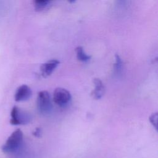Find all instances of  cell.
Returning a JSON list of instances; mask_svg holds the SVG:
<instances>
[{"label":"cell","mask_w":158,"mask_h":158,"mask_svg":"<svg viewBox=\"0 0 158 158\" xmlns=\"http://www.w3.org/2000/svg\"><path fill=\"white\" fill-rule=\"evenodd\" d=\"M23 141V133L20 129H17L9 136L5 144L2 146L4 152H12L16 151Z\"/></svg>","instance_id":"obj_1"},{"label":"cell","mask_w":158,"mask_h":158,"mask_svg":"<svg viewBox=\"0 0 158 158\" xmlns=\"http://www.w3.org/2000/svg\"><path fill=\"white\" fill-rule=\"evenodd\" d=\"M31 119V115L27 111L22 110L17 106H14L10 112V123L14 125H25Z\"/></svg>","instance_id":"obj_2"},{"label":"cell","mask_w":158,"mask_h":158,"mask_svg":"<svg viewBox=\"0 0 158 158\" xmlns=\"http://www.w3.org/2000/svg\"><path fill=\"white\" fill-rule=\"evenodd\" d=\"M37 108L41 114H46L51 112L52 104L50 95L46 90H43L38 93L37 96Z\"/></svg>","instance_id":"obj_3"},{"label":"cell","mask_w":158,"mask_h":158,"mask_svg":"<svg viewBox=\"0 0 158 158\" xmlns=\"http://www.w3.org/2000/svg\"><path fill=\"white\" fill-rule=\"evenodd\" d=\"M70 92L63 88H57L53 92L52 99L54 102L60 107L66 106L71 100Z\"/></svg>","instance_id":"obj_4"},{"label":"cell","mask_w":158,"mask_h":158,"mask_svg":"<svg viewBox=\"0 0 158 158\" xmlns=\"http://www.w3.org/2000/svg\"><path fill=\"white\" fill-rule=\"evenodd\" d=\"M31 94L32 91L31 88L26 85H22L17 89L15 93L14 99L17 102L24 101L28 100Z\"/></svg>","instance_id":"obj_5"},{"label":"cell","mask_w":158,"mask_h":158,"mask_svg":"<svg viewBox=\"0 0 158 158\" xmlns=\"http://www.w3.org/2000/svg\"><path fill=\"white\" fill-rule=\"evenodd\" d=\"M59 64L60 62L57 59H51L43 63L40 67L42 76L43 77H48L51 75Z\"/></svg>","instance_id":"obj_6"},{"label":"cell","mask_w":158,"mask_h":158,"mask_svg":"<svg viewBox=\"0 0 158 158\" xmlns=\"http://www.w3.org/2000/svg\"><path fill=\"white\" fill-rule=\"evenodd\" d=\"M93 83L94 85V89L91 91V97L94 99H101L105 92V87L102 81L98 78L93 79Z\"/></svg>","instance_id":"obj_7"},{"label":"cell","mask_w":158,"mask_h":158,"mask_svg":"<svg viewBox=\"0 0 158 158\" xmlns=\"http://www.w3.org/2000/svg\"><path fill=\"white\" fill-rule=\"evenodd\" d=\"M77 58L78 60L86 62H88L91 59V56H89L86 54L84 51L83 48L81 46H78L75 49Z\"/></svg>","instance_id":"obj_8"},{"label":"cell","mask_w":158,"mask_h":158,"mask_svg":"<svg viewBox=\"0 0 158 158\" xmlns=\"http://www.w3.org/2000/svg\"><path fill=\"white\" fill-rule=\"evenodd\" d=\"M49 3L50 1L48 0H35L33 1L36 10H41L45 9Z\"/></svg>","instance_id":"obj_9"},{"label":"cell","mask_w":158,"mask_h":158,"mask_svg":"<svg viewBox=\"0 0 158 158\" xmlns=\"http://www.w3.org/2000/svg\"><path fill=\"white\" fill-rule=\"evenodd\" d=\"M122 69V60L120 57L118 55H115V63L114 64V71L117 74H118Z\"/></svg>","instance_id":"obj_10"},{"label":"cell","mask_w":158,"mask_h":158,"mask_svg":"<svg viewBox=\"0 0 158 158\" xmlns=\"http://www.w3.org/2000/svg\"><path fill=\"white\" fill-rule=\"evenodd\" d=\"M149 121L153 127L157 130V112L152 113L149 117Z\"/></svg>","instance_id":"obj_11"},{"label":"cell","mask_w":158,"mask_h":158,"mask_svg":"<svg viewBox=\"0 0 158 158\" xmlns=\"http://www.w3.org/2000/svg\"><path fill=\"white\" fill-rule=\"evenodd\" d=\"M33 135L37 137H40L41 135V129L40 128H36L34 132L33 133Z\"/></svg>","instance_id":"obj_12"}]
</instances>
